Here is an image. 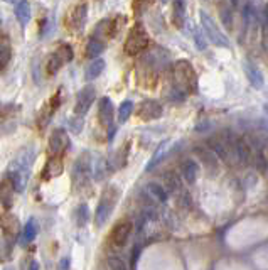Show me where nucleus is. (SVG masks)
Wrapping results in <instances>:
<instances>
[{"label": "nucleus", "mask_w": 268, "mask_h": 270, "mask_svg": "<svg viewBox=\"0 0 268 270\" xmlns=\"http://www.w3.org/2000/svg\"><path fill=\"white\" fill-rule=\"evenodd\" d=\"M162 2H164V4H166V2H167V0H162Z\"/></svg>", "instance_id": "nucleus-47"}, {"label": "nucleus", "mask_w": 268, "mask_h": 270, "mask_svg": "<svg viewBox=\"0 0 268 270\" xmlns=\"http://www.w3.org/2000/svg\"><path fill=\"white\" fill-rule=\"evenodd\" d=\"M14 14H15V19L19 20V24L22 27H26L31 20V4L27 0H19L14 7Z\"/></svg>", "instance_id": "nucleus-21"}, {"label": "nucleus", "mask_w": 268, "mask_h": 270, "mask_svg": "<svg viewBox=\"0 0 268 270\" xmlns=\"http://www.w3.org/2000/svg\"><path fill=\"white\" fill-rule=\"evenodd\" d=\"M197 174H199V164L194 162V160H185L182 165V176L188 184H194L197 179Z\"/></svg>", "instance_id": "nucleus-27"}, {"label": "nucleus", "mask_w": 268, "mask_h": 270, "mask_svg": "<svg viewBox=\"0 0 268 270\" xmlns=\"http://www.w3.org/2000/svg\"><path fill=\"white\" fill-rule=\"evenodd\" d=\"M0 198H2V206H4V210H9L10 206H12V199H14V191H17L15 186H14V182L9 179L7 176L4 177L2 179V186H0Z\"/></svg>", "instance_id": "nucleus-19"}, {"label": "nucleus", "mask_w": 268, "mask_h": 270, "mask_svg": "<svg viewBox=\"0 0 268 270\" xmlns=\"http://www.w3.org/2000/svg\"><path fill=\"white\" fill-rule=\"evenodd\" d=\"M37 156V151H36V146H29L26 149H22L20 154L14 159V162L10 164V171H15V172H20V174L29 176V171H31L34 160H36Z\"/></svg>", "instance_id": "nucleus-7"}, {"label": "nucleus", "mask_w": 268, "mask_h": 270, "mask_svg": "<svg viewBox=\"0 0 268 270\" xmlns=\"http://www.w3.org/2000/svg\"><path fill=\"white\" fill-rule=\"evenodd\" d=\"M10 59H12V48L9 46V37L4 34L2 43H0V68H2V71L7 68Z\"/></svg>", "instance_id": "nucleus-30"}, {"label": "nucleus", "mask_w": 268, "mask_h": 270, "mask_svg": "<svg viewBox=\"0 0 268 270\" xmlns=\"http://www.w3.org/2000/svg\"><path fill=\"white\" fill-rule=\"evenodd\" d=\"M86 19H88V5L85 2H78L71 10H69L68 26L71 27L74 32H81L86 26Z\"/></svg>", "instance_id": "nucleus-8"}, {"label": "nucleus", "mask_w": 268, "mask_h": 270, "mask_svg": "<svg viewBox=\"0 0 268 270\" xmlns=\"http://www.w3.org/2000/svg\"><path fill=\"white\" fill-rule=\"evenodd\" d=\"M59 105H61V91H57V93H56V95L51 98V101H49V107L52 108V112H56L57 108H59Z\"/></svg>", "instance_id": "nucleus-40"}, {"label": "nucleus", "mask_w": 268, "mask_h": 270, "mask_svg": "<svg viewBox=\"0 0 268 270\" xmlns=\"http://www.w3.org/2000/svg\"><path fill=\"white\" fill-rule=\"evenodd\" d=\"M68 127L71 129L73 134H81V130H83V117L74 113V117L68 120Z\"/></svg>", "instance_id": "nucleus-36"}, {"label": "nucleus", "mask_w": 268, "mask_h": 270, "mask_svg": "<svg viewBox=\"0 0 268 270\" xmlns=\"http://www.w3.org/2000/svg\"><path fill=\"white\" fill-rule=\"evenodd\" d=\"M243 71H244V76L248 79V83L252 85L255 90L263 88L265 76H263V73L258 70V66H255L253 63H250V61H243Z\"/></svg>", "instance_id": "nucleus-14"}, {"label": "nucleus", "mask_w": 268, "mask_h": 270, "mask_svg": "<svg viewBox=\"0 0 268 270\" xmlns=\"http://www.w3.org/2000/svg\"><path fill=\"white\" fill-rule=\"evenodd\" d=\"M113 115H115V108H113V101L108 98V96H103L98 103V120L103 127L112 129L113 127Z\"/></svg>", "instance_id": "nucleus-12"}, {"label": "nucleus", "mask_w": 268, "mask_h": 270, "mask_svg": "<svg viewBox=\"0 0 268 270\" xmlns=\"http://www.w3.org/2000/svg\"><path fill=\"white\" fill-rule=\"evenodd\" d=\"M162 113H164V110H162V105L157 100H143L140 103V107H138L137 110V115L138 118L143 120V122H152V120H157L162 117Z\"/></svg>", "instance_id": "nucleus-11"}, {"label": "nucleus", "mask_w": 268, "mask_h": 270, "mask_svg": "<svg viewBox=\"0 0 268 270\" xmlns=\"http://www.w3.org/2000/svg\"><path fill=\"white\" fill-rule=\"evenodd\" d=\"M96 98V90L95 86H85L83 90L78 93V98H76V105H74V113L76 115H81V117H85L86 113H88V110L91 108L93 101H95Z\"/></svg>", "instance_id": "nucleus-10"}, {"label": "nucleus", "mask_w": 268, "mask_h": 270, "mask_svg": "<svg viewBox=\"0 0 268 270\" xmlns=\"http://www.w3.org/2000/svg\"><path fill=\"white\" fill-rule=\"evenodd\" d=\"M108 267L110 268H127V265L123 262H121V258H116V257H112V258H108Z\"/></svg>", "instance_id": "nucleus-39"}, {"label": "nucleus", "mask_w": 268, "mask_h": 270, "mask_svg": "<svg viewBox=\"0 0 268 270\" xmlns=\"http://www.w3.org/2000/svg\"><path fill=\"white\" fill-rule=\"evenodd\" d=\"M105 48H107V41H103V39H98L95 36H91L88 39V43H86V48H85V54L86 57H90V59H95L96 56H100Z\"/></svg>", "instance_id": "nucleus-20"}, {"label": "nucleus", "mask_w": 268, "mask_h": 270, "mask_svg": "<svg viewBox=\"0 0 268 270\" xmlns=\"http://www.w3.org/2000/svg\"><path fill=\"white\" fill-rule=\"evenodd\" d=\"M185 20V0H172V22L182 27Z\"/></svg>", "instance_id": "nucleus-24"}, {"label": "nucleus", "mask_w": 268, "mask_h": 270, "mask_svg": "<svg viewBox=\"0 0 268 270\" xmlns=\"http://www.w3.org/2000/svg\"><path fill=\"white\" fill-rule=\"evenodd\" d=\"M73 57H74V53H73L71 46H69V44H61L59 48H57L49 57L48 68H46V70H48V74H56L64 65L71 63Z\"/></svg>", "instance_id": "nucleus-6"}, {"label": "nucleus", "mask_w": 268, "mask_h": 270, "mask_svg": "<svg viewBox=\"0 0 268 270\" xmlns=\"http://www.w3.org/2000/svg\"><path fill=\"white\" fill-rule=\"evenodd\" d=\"M263 110H265V113L268 115V103H265V105H263Z\"/></svg>", "instance_id": "nucleus-46"}, {"label": "nucleus", "mask_w": 268, "mask_h": 270, "mask_svg": "<svg viewBox=\"0 0 268 270\" xmlns=\"http://www.w3.org/2000/svg\"><path fill=\"white\" fill-rule=\"evenodd\" d=\"M52 113H54V112H52V108H51V107H44L43 110L39 112V117H37V127H39L40 130H44V129L49 125Z\"/></svg>", "instance_id": "nucleus-34"}, {"label": "nucleus", "mask_w": 268, "mask_h": 270, "mask_svg": "<svg viewBox=\"0 0 268 270\" xmlns=\"http://www.w3.org/2000/svg\"><path fill=\"white\" fill-rule=\"evenodd\" d=\"M49 151L54 154V156H63L64 152L71 147V140H69L68 132L64 129H54L49 137Z\"/></svg>", "instance_id": "nucleus-9"}, {"label": "nucleus", "mask_w": 268, "mask_h": 270, "mask_svg": "<svg viewBox=\"0 0 268 270\" xmlns=\"http://www.w3.org/2000/svg\"><path fill=\"white\" fill-rule=\"evenodd\" d=\"M221 17H223L224 26H226V27H231V10L223 9V10H221Z\"/></svg>", "instance_id": "nucleus-41"}, {"label": "nucleus", "mask_w": 268, "mask_h": 270, "mask_svg": "<svg viewBox=\"0 0 268 270\" xmlns=\"http://www.w3.org/2000/svg\"><path fill=\"white\" fill-rule=\"evenodd\" d=\"M132 230H133L132 221H121V223H118V225H116L112 230V235H110V242H112L115 246H123L128 242V238H130Z\"/></svg>", "instance_id": "nucleus-13"}, {"label": "nucleus", "mask_w": 268, "mask_h": 270, "mask_svg": "<svg viewBox=\"0 0 268 270\" xmlns=\"http://www.w3.org/2000/svg\"><path fill=\"white\" fill-rule=\"evenodd\" d=\"M147 194L149 196H152L157 203H167V199H169V194L164 188H162L160 184H157V182H149L147 184Z\"/></svg>", "instance_id": "nucleus-29"}, {"label": "nucleus", "mask_w": 268, "mask_h": 270, "mask_svg": "<svg viewBox=\"0 0 268 270\" xmlns=\"http://www.w3.org/2000/svg\"><path fill=\"white\" fill-rule=\"evenodd\" d=\"M69 267H71V258H69V257H63L61 262H59V268L64 270V268H69Z\"/></svg>", "instance_id": "nucleus-43"}, {"label": "nucleus", "mask_w": 268, "mask_h": 270, "mask_svg": "<svg viewBox=\"0 0 268 270\" xmlns=\"http://www.w3.org/2000/svg\"><path fill=\"white\" fill-rule=\"evenodd\" d=\"M108 172H112V171H110L107 159H103V157L93 159V177H95L96 181H103Z\"/></svg>", "instance_id": "nucleus-25"}, {"label": "nucleus", "mask_w": 268, "mask_h": 270, "mask_svg": "<svg viewBox=\"0 0 268 270\" xmlns=\"http://www.w3.org/2000/svg\"><path fill=\"white\" fill-rule=\"evenodd\" d=\"M166 147H167V142L164 140V142H162V143H160V146H159V147H157V151L154 152V156H152V157H150V160H149V164H147V165H145V171H147V172H150V171H152V169L155 168V165H157V164H159V162H160V160H162V157H164V156H166Z\"/></svg>", "instance_id": "nucleus-31"}, {"label": "nucleus", "mask_w": 268, "mask_h": 270, "mask_svg": "<svg viewBox=\"0 0 268 270\" xmlns=\"http://www.w3.org/2000/svg\"><path fill=\"white\" fill-rule=\"evenodd\" d=\"M63 171H64L63 156H54L52 154V157L48 159V162H46L40 176H43V179L49 181V179H54V177H59L63 174Z\"/></svg>", "instance_id": "nucleus-15"}, {"label": "nucleus", "mask_w": 268, "mask_h": 270, "mask_svg": "<svg viewBox=\"0 0 268 270\" xmlns=\"http://www.w3.org/2000/svg\"><path fill=\"white\" fill-rule=\"evenodd\" d=\"M142 248H143L142 243L133 245V250H132V254H130V267H132V268H135V267H137V262H138V258H140Z\"/></svg>", "instance_id": "nucleus-37"}, {"label": "nucleus", "mask_w": 268, "mask_h": 270, "mask_svg": "<svg viewBox=\"0 0 268 270\" xmlns=\"http://www.w3.org/2000/svg\"><path fill=\"white\" fill-rule=\"evenodd\" d=\"M147 46H149V34L140 22H137V24L130 29V32H128V36L125 39V46H123L125 54L137 56V54L143 53V51L147 49Z\"/></svg>", "instance_id": "nucleus-4"}, {"label": "nucleus", "mask_w": 268, "mask_h": 270, "mask_svg": "<svg viewBox=\"0 0 268 270\" xmlns=\"http://www.w3.org/2000/svg\"><path fill=\"white\" fill-rule=\"evenodd\" d=\"M199 19H201L202 31H204V34L208 36L209 41H211L214 46H218V48L230 49L228 37H226L224 34H223V31H221V29L218 27L216 20H214L208 12H204V10H201V12H199Z\"/></svg>", "instance_id": "nucleus-5"}, {"label": "nucleus", "mask_w": 268, "mask_h": 270, "mask_svg": "<svg viewBox=\"0 0 268 270\" xmlns=\"http://www.w3.org/2000/svg\"><path fill=\"white\" fill-rule=\"evenodd\" d=\"M265 19H266V27H268V5H266V9H265Z\"/></svg>", "instance_id": "nucleus-45"}, {"label": "nucleus", "mask_w": 268, "mask_h": 270, "mask_svg": "<svg viewBox=\"0 0 268 270\" xmlns=\"http://www.w3.org/2000/svg\"><path fill=\"white\" fill-rule=\"evenodd\" d=\"M90 208H88V204L86 203H81L76 211H74V223H76V226L78 228H85L86 225L90 223Z\"/></svg>", "instance_id": "nucleus-28"}, {"label": "nucleus", "mask_w": 268, "mask_h": 270, "mask_svg": "<svg viewBox=\"0 0 268 270\" xmlns=\"http://www.w3.org/2000/svg\"><path fill=\"white\" fill-rule=\"evenodd\" d=\"M37 233H39V221L36 218H29V221L26 223V226L22 228L19 235V245L27 246L29 243H32L34 238L37 237Z\"/></svg>", "instance_id": "nucleus-16"}, {"label": "nucleus", "mask_w": 268, "mask_h": 270, "mask_svg": "<svg viewBox=\"0 0 268 270\" xmlns=\"http://www.w3.org/2000/svg\"><path fill=\"white\" fill-rule=\"evenodd\" d=\"M132 113H133V101L132 100H125L120 105V108H118V122L125 123L127 120L130 118Z\"/></svg>", "instance_id": "nucleus-33"}, {"label": "nucleus", "mask_w": 268, "mask_h": 270, "mask_svg": "<svg viewBox=\"0 0 268 270\" xmlns=\"http://www.w3.org/2000/svg\"><path fill=\"white\" fill-rule=\"evenodd\" d=\"M166 184H167V189L171 193H177V191H182V184H180V179L177 177L176 172H167L166 174Z\"/></svg>", "instance_id": "nucleus-32"}, {"label": "nucleus", "mask_w": 268, "mask_h": 270, "mask_svg": "<svg viewBox=\"0 0 268 270\" xmlns=\"http://www.w3.org/2000/svg\"><path fill=\"white\" fill-rule=\"evenodd\" d=\"M118 199H120V189L116 186H108L103 191L100 203H98L96 213H95V225L98 228H101L105 223L110 220L116 203H118Z\"/></svg>", "instance_id": "nucleus-1"}, {"label": "nucleus", "mask_w": 268, "mask_h": 270, "mask_svg": "<svg viewBox=\"0 0 268 270\" xmlns=\"http://www.w3.org/2000/svg\"><path fill=\"white\" fill-rule=\"evenodd\" d=\"M39 267H40V265H39V263H37V262H32V263H31V265H29V268H31V270H37Z\"/></svg>", "instance_id": "nucleus-44"}, {"label": "nucleus", "mask_w": 268, "mask_h": 270, "mask_svg": "<svg viewBox=\"0 0 268 270\" xmlns=\"http://www.w3.org/2000/svg\"><path fill=\"white\" fill-rule=\"evenodd\" d=\"M130 143H125L123 147L118 149L112 157L108 159V165H110V171L115 172V171H118L121 168H125V164H127V160H128V154H130Z\"/></svg>", "instance_id": "nucleus-18"}, {"label": "nucleus", "mask_w": 268, "mask_h": 270, "mask_svg": "<svg viewBox=\"0 0 268 270\" xmlns=\"http://www.w3.org/2000/svg\"><path fill=\"white\" fill-rule=\"evenodd\" d=\"M209 147H211L213 151L218 154L219 159H228V152H226V151H228V146L221 142L219 139H211V140H209Z\"/></svg>", "instance_id": "nucleus-35"}, {"label": "nucleus", "mask_w": 268, "mask_h": 270, "mask_svg": "<svg viewBox=\"0 0 268 270\" xmlns=\"http://www.w3.org/2000/svg\"><path fill=\"white\" fill-rule=\"evenodd\" d=\"M20 225L19 220L15 216H4L2 218V235H7V237H17L20 235Z\"/></svg>", "instance_id": "nucleus-23"}, {"label": "nucleus", "mask_w": 268, "mask_h": 270, "mask_svg": "<svg viewBox=\"0 0 268 270\" xmlns=\"http://www.w3.org/2000/svg\"><path fill=\"white\" fill-rule=\"evenodd\" d=\"M91 174H93V156L88 151H85L79 154V157L73 164L71 179L74 188H83L88 184Z\"/></svg>", "instance_id": "nucleus-2"}, {"label": "nucleus", "mask_w": 268, "mask_h": 270, "mask_svg": "<svg viewBox=\"0 0 268 270\" xmlns=\"http://www.w3.org/2000/svg\"><path fill=\"white\" fill-rule=\"evenodd\" d=\"M174 76H176V83L179 88H182L185 93H194L197 90V76L194 68L189 61L180 59L174 66Z\"/></svg>", "instance_id": "nucleus-3"}, {"label": "nucleus", "mask_w": 268, "mask_h": 270, "mask_svg": "<svg viewBox=\"0 0 268 270\" xmlns=\"http://www.w3.org/2000/svg\"><path fill=\"white\" fill-rule=\"evenodd\" d=\"M194 41H196V48L199 49V51H204L208 48V43H206V39L202 37V34H201V29H197L196 27V31H194Z\"/></svg>", "instance_id": "nucleus-38"}, {"label": "nucleus", "mask_w": 268, "mask_h": 270, "mask_svg": "<svg viewBox=\"0 0 268 270\" xmlns=\"http://www.w3.org/2000/svg\"><path fill=\"white\" fill-rule=\"evenodd\" d=\"M105 68H107V63H105L103 59H100V57H95V59L86 66L85 79L86 81H93V79H96L105 71Z\"/></svg>", "instance_id": "nucleus-22"}, {"label": "nucleus", "mask_w": 268, "mask_h": 270, "mask_svg": "<svg viewBox=\"0 0 268 270\" xmlns=\"http://www.w3.org/2000/svg\"><path fill=\"white\" fill-rule=\"evenodd\" d=\"M255 184H256V174L255 172H250V174H246V186L253 188Z\"/></svg>", "instance_id": "nucleus-42"}, {"label": "nucleus", "mask_w": 268, "mask_h": 270, "mask_svg": "<svg viewBox=\"0 0 268 270\" xmlns=\"http://www.w3.org/2000/svg\"><path fill=\"white\" fill-rule=\"evenodd\" d=\"M235 152H236V156L238 159H240V162L241 164H246L250 157H252V146L248 143V140H244V139H238L235 142Z\"/></svg>", "instance_id": "nucleus-26"}, {"label": "nucleus", "mask_w": 268, "mask_h": 270, "mask_svg": "<svg viewBox=\"0 0 268 270\" xmlns=\"http://www.w3.org/2000/svg\"><path fill=\"white\" fill-rule=\"evenodd\" d=\"M194 152L199 156V159H201V162L206 165V169H209V171H216L218 169V154L213 151L211 147H194Z\"/></svg>", "instance_id": "nucleus-17"}]
</instances>
